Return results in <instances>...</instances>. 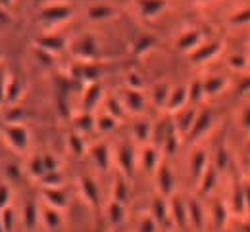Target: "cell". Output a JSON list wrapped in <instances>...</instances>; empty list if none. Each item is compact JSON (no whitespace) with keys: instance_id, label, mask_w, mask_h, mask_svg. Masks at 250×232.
Segmentation results:
<instances>
[{"instance_id":"6da1fadb","label":"cell","mask_w":250,"mask_h":232,"mask_svg":"<svg viewBox=\"0 0 250 232\" xmlns=\"http://www.w3.org/2000/svg\"><path fill=\"white\" fill-rule=\"evenodd\" d=\"M0 133H2L4 140L8 142V146L12 150H16L20 154L27 150V146H29V133H27V129L21 123H6L0 129Z\"/></svg>"},{"instance_id":"7a4b0ae2","label":"cell","mask_w":250,"mask_h":232,"mask_svg":"<svg viewBox=\"0 0 250 232\" xmlns=\"http://www.w3.org/2000/svg\"><path fill=\"white\" fill-rule=\"evenodd\" d=\"M73 14V8L69 4H63V2H56V4H48L41 10V21L48 23V25H58L63 23L71 18Z\"/></svg>"},{"instance_id":"3957f363","label":"cell","mask_w":250,"mask_h":232,"mask_svg":"<svg viewBox=\"0 0 250 232\" xmlns=\"http://www.w3.org/2000/svg\"><path fill=\"white\" fill-rule=\"evenodd\" d=\"M122 104H124L125 109H129L133 113H143L145 111V106H146V100H145L141 90L127 89L124 94H122Z\"/></svg>"},{"instance_id":"277c9868","label":"cell","mask_w":250,"mask_h":232,"mask_svg":"<svg viewBox=\"0 0 250 232\" xmlns=\"http://www.w3.org/2000/svg\"><path fill=\"white\" fill-rule=\"evenodd\" d=\"M202 40H204V36H202V33L198 29H190V31H185L177 38V48L181 52H188L190 54V52H194L202 44Z\"/></svg>"},{"instance_id":"5b68a950","label":"cell","mask_w":250,"mask_h":232,"mask_svg":"<svg viewBox=\"0 0 250 232\" xmlns=\"http://www.w3.org/2000/svg\"><path fill=\"white\" fill-rule=\"evenodd\" d=\"M212 123H214V115H212L210 111H200V113L196 115V119H194V125H192L188 136H190L192 140H198L200 136H204V134L212 129Z\"/></svg>"},{"instance_id":"8992f818","label":"cell","mask_w":250,"mask_h":232,"mask_svg":"<svg viewBox=\"0 0 250 232\" xmlns=\"http://www.w3.org/2000/svg\"><path fill=\"white\" fill-rule=\"evenodd\" d=\"M188 102H190L188 100V89H185V87H175L169 92V100H167L166 109L171 111V113H177V111H181L187 106Z\"/></svg>"},{"instance_id":"52a82bcc","label":"cell","mask_w":250,"mask_h":232,"mask_svg":"<svg viewBox=\"0 0 250 232\" xmlns=\"http://www.w3.org/2000/svg\"><path fill=\"white\" fill-rule=\"evenodd\" d=\"M221 52V44L219 42H210V44H200L194 52H190V58L194 60V64H206L210 60H214Z\"/></svg>"},{"instance_id":"ba28073f","label":"cell","mask_w":250,"mask_h":232,"mask_svg":"<svg viewBox=\"0 0 250 232\" xmlns=\"http://www.w3.org/2000/svg\"><path fill=\"white\" fill-rule=\"evenodd\" d=\"M156 178H158V188L164 196H169L173 190H175V177L171 173V169L167 165H160L156 171Z\"/></svg>"},{"instance_id":"9c48e42d","label":"cell","mask_w":250,"mask_h":232,"mask_svg":"<svg viewBox=\"0 0 250 232\" xmlns=\"http://www.w3.org/2000/svg\"><path fill=\"white\" fill-rule=\"evenodd\" d=\"M167 6V0H137V8H139V14L143 18H156L160 16Z\"/></svg>"},{"instance_id":"30bf717a","label":"cell","mask_w":250,"mask_h":232,"mask_svg":"<svg viewBox=\"0 0 250 232\" xmlns=\"http://www.w3.org/2000/svg\"><path fill=\"white\" fill-rule=\"evenodd\" d=\"M73 52H75V56L79 58V60H93L94 56H96V42H94L93 36H81L77 42H75V46H73Z\"/></svg>"},{"instance_id":"8fae6325","label":"cell","mask_w":250,"mask_h":232,"mask_svg":"<svg viewBox=\"0 0 250 232\" xmlns=\"http://www.w3.org/2000/svg\"><path fill=\"white\" fill-rule=\"evenodd\" d=\"M37 46H39L42 52H46V54L52 56V54L62 52L65 42H63V38L60 35H44V36H41V38L37 40Z\"/></svg>"},{"instance_id":"7c38bea8","label":"cell","mask_w":250,"mask_h":232,"mask_svg":"<svg viewBox=\"0 0 250 232\" xmlns=\"http://www.w3.org/2000/svg\"><path fill=\"white\" fill-rule=\"evenodd\" d=\"M116 16H118V10L108 6V4H94L87 10V18L91 21H108Z\"/></svg>"},{"instance_id":"4fadbf2b","label":"cell","mask_w":250,"mask_h":232,"mask_svg":"<svg viewBox=\"0 0 250 232\" xmlns=\"http://www.w3.org/2000/svg\"><path fill=\"white\" fill-rule=\"evenodd\" d=\"M41 219H42V223L46 225V229H50V231H56V229H60V225H62L60 209H56V207H52V205H44V207L41 209Z\"/></svg>"},{"instance_id":"5bb4252c","label":"cell","mask_w":250,"mask_h":232,"mask_svg":"<svg viewBox=\"0 0 250 232\" xmlns=\"http://www.w3.org/2000/svg\"><path fill=\"white\" fill-rule=\"evenodd\" d=\"M42 198L46 201V205H52L56 209H63L67 205V198H65V192L62 188H44Z\"/></svg>"},{"instance_id":"9a60e30c","label":"cell","mask_w":250,"mask_h":232,"mask_svg":"<svg viewBox=\"0 0 250 232\" xmlns=\"http://www.w3.org/2000/svg\"><path fill=\"white\" fill-rule=\"evenodd\" d=\"M206 169H208V156H206V152H202V150L192 152V158H190V173H192V177L200 178L206 173Z\"/></svg>"},{"instance_id":"2e32d148","label":"cell","mask_w":250,"mask_h":232,"mask_svg":"<svg viewBox=\"0 0 250 232\" xmlns=\"http://www.w3.org/2000/svg\"><path fill=\"white\" fill-rule=\"evenodd\" d=\"M79 188H81L83 198L87 199L91 205H96V203H98V184L94 182L91 177H83V178L79 180Z\"/></svg>"},{"instance_id":"e0dca14e","label":"cell","mask_w":250,"mask_h":232,"mask_svg":"<svg viewBox=\"0 0 250 232\" xmlns=\"http://www.w3.org/2000/svg\"><path fill=\"white\" fill-rule=\"evenodd\" d=\"M179 115H177V123H175V129L177 131H181L183 134H188L190 133V129H192V125H194V119H196V111L194 109H181V111H177Z\"/></svg>"},{"instance_id":"ac0fdd59","label":"cell","mask_w":250,"mask_h":232,"mask_svg":"<svg viewBox=\"0 0 250 232\" xmlns=\"http://www.w3.org/2000/svg\"><path fill=\"white\" fill-rule=\"evenodd\" d=\"M169 211H171V219L179 225V227H185L188 223V209L187 203L179 201V198H175V201L169 203Z\"/></svg>"},{"instance_id":"d6986e66","label":"cell","mask_w":250,"mask_h":232,"mask_svg":"<svg viewBox=\"0 0 250 232\" xmlns=\"http://www.w3.org/2000/svg\"><path fill=\"white\" fill-rule=\"evenodd\" d=\"M100 100H102V89H100V85L91 83V85L87 87L85 94H83V106H85V109H89V111L94 109Z\"/></svg>"},{"instance_id":"ffe728a7","label":"cell","mask_w":250,"mask_h":232,"mask_svg":"<svg viewBox=\"0 0 250 232\" xmlns=\"http://www.w3.org/2000/svg\"><path fill=\"white\" fill-rule=\"evenodd\" d=\"M204 87V96H218L225 90L227 81L223 77H208L206 81H202Z\"/></svg>"},{"instance_id":"44dd1931","label":"cell","mask_w":250,"mask_h":232,"mask_svg":"<svg viewBox=\"0 0 250 232\" xmlns=\"http://www.w3.org/2000/svg\"><path fill=\"white\" fill-rule=\"evenodd\" d=\"M118 163H120V167L124 169L127 175L133 173V169H135V156H133V148L129 144H124L120 148V152H118Z\"/></svg>"},{"instance_id":"7402d4cb","label":"cell","mask_w":250,"mask_h":232,"mask_svg":"<svg viewBox=\"0 0 250 232\" xmlns=\"http://www.w3.org/2000/svg\"><path fill=\"white\" fill-rule=\"evenodd\" d=\"M39 219H41V207H39L35 201H29V203L23 207V225H25V229H27V231H33V229L37 227Z\"/></svg>"},{"instance_id":"603a6c76","label":"cell","mask_w":250,"mask_h":232,"mask_svg":"<svg viewBox=\"0 0 250 232\" xmlns=\"http://www.w3.org/2000/svg\"><path fill=\"white\" fill-rule=\"evenodd\" d=\"M152 217L158 225H164L169 217H171V211H169V205L164 201L162 198H156L152 201Z\"/></svg>"},{"instance_id":"cb8c5ba5","label":"cell","mask_w":250,"mask_h":232,"mask_svg":"<svg viewBox=\"0 0 250 232\" xmlns=\"http://www.w3.org/2000/svg\"><path fill=\"white\" fill-rule=\"evenodd\" d=\"M91 156H93L94 163L100 167L102 171L108 169V165H110V152H108V148H106L104 144L94 146L93 150H91Z\"/></svg>"},{"instance_id":"d4e9b609","label":"cell","mask_w":250,"mask_h":232,"mask_svg":"<svg viewBox=\"0 0 250 232\" xmlns=\"http://www.w3.org/2000/svg\"><path fill=\"white\" fill-rule=\"evenodd\" d=\"M143 165L150 173L158 171V167H160V154H158L156 148H145V152H143Z\"/></svg>"},{"instance_id":"484cf974","label":"cell","mask_w":250,"mask_h":232,"mask_svg":"<svg viewBox=\"0 0 250 232\" xmlns=\"http://www.w3.org/2000/svg\"><path fill=\"white\" fill-rule=\"evenodd\" d=\"M21 90H23L21 83L18 79L10 77L8 79V87H6V104H16L18 100L21 98Z\"/></svg>"},{"instance_id":"4316f807","label":"cell","mask_w":250,"mask_h":232,"mask_svg":"<svg viewBox=\"0 0 250 232\" xmlns=\"http://www.w3.org/2000/svg\"><path fill=\"white\" fill-rule=\"evenodd\" d=\"M169 92H171V89L167 87V85H156L154 89H152V102L156 104L158 107H166L167 106V100H169Z\"/></svg>"},{"instance_id":"83f0119b","label":"cell","mask_w":250,"mask_h":232,"mask_svg":"<svg viewBox=\"0 0 250 232\" xmlns=\"http://www.w3.org/2000/svg\"><path fill=\"white\" fill-rule=\"evenodd\" d=\"M108 217H110V221L114 223V225H120L122 221L125 219V205L122 201H112L110 203V207H108Z\"/></svg>"},{"instance_id":"f1b7e54d","label":"cell","mask_w":250,"mask_h":232,"mask_svg":"<svg viewBox=\"0 0 250 232\" xmlns=\"http://www.w3.org/2000/svg\"><path fill=\"white\" fill-rule=\"evenodd\" d=\"M187 209H188V221H190V223H192L196 229H200V227H202V223H204V217H202V207H200L196 201H188Z\"/></svg>"},{"instance_id":"f546056e","label":"cell","mask_w":250,"mask_h":232,"mask_svg":"<svg viewBox=\"0 0 250 232\" xmlns=\"http://www.w3.org/2000/svg\"><path fill=\"white\" fill-rule=\"evenodd\" d=\"M96 127H98L100 133H110V131H114V129L118 127V119L106 111L104 115H100V117L96 119Z\"/></svg>"},{"instance_id":"4dcf8cb0","label":"cell","mask_w":250,"mask_h":232,"mask_svg":"<svg viewBox=\"0 0 250 232\" xmlns=\"http://www.w3.org/2000/svg\"><path fill=\"white\" fill-rule=\"evenodd\" d=\"M133 134H135L137 140L146 142V140L150 138V134H152V127H150L148 121H139V123H135V127H133Z\"/></svg>"},{"instance_id":"1f68e13d","label":"cell","mask_w":250,"mask_h":232,"mask_svg":"<svg viewBox=\"0 0 250 232\" xmlns=\"http://www.w3.org/2000/svg\"><path fill=\"white\" fill-rule=\"evenodd\" d=\"M0 221H2V227L6 232H14L16 229V213L12 207H6L0 211Z\"/></svg>"},{"instance_id":"d6a6232c","label":"cell","mask_w":250,"mask_h":232,"mask_svg":"<svg viewBox=\"0 0 250 232\" xmlns=\"http://www.w3.org/2000/svg\"><path fill=\"white\" fill-rule=\"evenodd\" d=\"M29 175L35 177V178H42L46 175V169H44V161H42V156H37L29 161V167H27Z\"/></svg>"},{"instance_id":"836d02e7","label":"cell","mask_w":250,"mask_h":232,"mask_svg":"<svg viewBox=\"0 0 250 232\" xmlns=\"http://www.w3.org/2000/svg\"><path fill=\"white\" fill-rule=\"evenodd\" d=\"M41 180H42V186L44 188H62V175H60V171L46 173Z\"/></svg>"},{"instance_id":"e575fe53","label":"cell","mask_w":250,"mask_h":232,"mask_svg":"<svg viewBox=\"0 0 250 232\" xmlns=\"http://www.w3.org/2000/svg\"><path fill=\"white\" fill-rule=\"evenodd\" d=\"M154 46V36H150V35H145V36H141L137 42H135V54H145V52H148L150 48Z\"/></svg>"},{"instance_id":"d590c367","label":"cell","mask_w":250,"mask_h":232,"mask_svg":"<svg viewBox=\"0 0 250 232\" xmlns=\"http://www.w3.org/2000/svg\"><path fill=\"white\" fill-rule=\"evenodd\" d=\"M229 23H231V25H247V23H250V6L239 10V12H235V14L229 18Z\"/></svg>"},{"instance_id":"8d00e7d4","label":"cell","mask_w":250,"mask_h":232,"mask_svg":"<svg viewBox=\"0 0 250 232\" xmlns=\"http://www.w3.org/2000/svg\"><path fill=\"white\" fill-rule=\"evenodd\" d=\"M227 64H229L231 69H235V71H245L249 67V58L247 56H241V54H233V56H229Z\"/></svg>"},{"instance_id":"74e56055","label":"cell","mask_w":250,"mask_h":232,"mask_svg":"<svg viewBox=\"0 0 250 232\" xmlns=\"http://www.w3.org/2000/svg\"><path fill=\"white\" fill-rule=\"evenodd\" d=\"M202 98H204V87H202V81H196L188 89V100L194 102V104H198Z\"/></svg>"},{"instance_id":"f35d334b","label":"cell","mask_w":250,"mask_h":232,"mask_svg":"<svg viewBox=\"0 0 250 232\" xmlns=\"http://www.w3.org/2000/svg\"><path fill=\"white\" fill-rule=\"evenodd\" d=\"M75 127H77V131L85 133V131H89V129L94 127V119L89 113H83V115H79V117L75 119Z\"/></svg>"},{"instance_id":"ab89813d","label":"cell","mask_w":250,"mask_h":232,"mask_svg":"<svg viewBox=\"0 0 250 232\" xmlns=\"http://www.w3.org/2000/svg\"><path fill=\"white\" fill-rule=\"evenodd\" d=\"M124 104L122 102H118V100H108V104H106V111L110 113V115H114L116 119H122L124 117Z\"/></svg>"},{"instance_id":"60d3db41","label":"cell","mask_w":250,"mask_h":232,"mask_svg":"<svg viewBox=\"0 0 250 232\" xmlns=\"http://www.w3.org/2000/svg\"><path fill=\"white\" fill-rule=\"evenodd\" d=\"M10 199H12V190L8 184H2L0 182V211L10 207Z\"/></svg>"},{"instance_id":"b9f144b4","label":"cell","mask_w":250,"mask_h":232,"mask_svg":"<svg viewBox=\"0 0 250 232\" xmlns=\"http://www.w3.org/2000/svg\"><path fill=\"white\" fill-rule=\"evenodd\" d=\"M8 73H6V69L0 66V106L6 102V87H8Z\"/></svg>"},{"instance_id":"7bdbcfd3","label":"cell","mask_w":250,"mask_h":232,"mask_svg":"<svg viewBox=\"0 0 250 232\" xmlns=\"http://www.w3.org/2000/svg\"><path fill=\"white\" fill-rule=\"evenodd\" d=\"M158 227V223L154 221V217L150 215V217H145L143 221H141V229L139 231L141 232H154Z\"/></svg>"},{"instance_id":"ee69618b","label":"cell","mask_w":250,"mask_h":232,"mask_svg":"<svg viewBox=\"0 0 250 232\" xmlns=\"http://www.w3.org/2000/svg\"><path fill=\"white\" fill-rule=\"evenodd\" d=\"M42 161H44V169H46V173H54V171H60L58 169V161L50 156V154H46V156H42Z\"/></svg>"},{"instance_id":"f6af8a7d","label":"cell","mask_w":250,"mask_h":232,"mask_svg":"<svg viewBox=\"0 0 250 232\" xmlns=\"http://www.w3.org/2000/svg\"><path fill=\"white\" fill-rule=\"evenodd\" d=\"M125 194H127V184H125L124 180H120L118 184H116V194H114V199L116 201H125Z\"/></svg>"},{"instance_id":"bcb514c9","label":"cell","mask_w":250,"mask_h":232,"mask_svg":"<svg viewBox=\"0 0 250 232\" xmlns=\"http://www.w3.org/2000/svg\"><path fill=\"white\" fill-rule=\"evenodd\" d=\"M127 87H129V89H135V90H141L143 81L139 79V75H137V73H131V75L127 77Z\"/></svg>"},{"instance_id":"7dc6e473","label":"cell","mask_w":250,"mask_h":232,"mask_svg":"<svg viewBox=\"0 0 250 232\" xmlns=\"http://www.w3.org/2000/svg\"><path fill=\"white\" fill-rule=\"evenodd\" d=\"M219 156H218V169H225V167H227V163H229V158H227V150H223V148H221V150H219L218 152Z\"/></svg>"},{"instance_id":"c3c4849f","label":"cell","mask_w":250,"mask_h":232,"mask_svg":"<svg viewBox=\"0 0 250 232\" xmlns=\"http://www.w3.org/2000/svg\"><path fill=\"white\" fill-rule=\"evenodd\" d=\"M241 125H243V129L250 131V106L241 113Z\"/></svg>"},{"instance_id":"681fc988","label":"cell","mask_w":250,"mask_h":232,"mask_svg":"<svg viewBox=\"0 0 250 232\" xmlns=\"http://www.w3.org/2000/svg\"><path fill=\"white\" fill-rule=\"evenodd\" d=\"M69 144H73V148H75L77 154L83 152V140H81L79 136H71V138H69Z\"/></svg>"},{"instance_id":"f907efd6","label":"cell","mask_w":250,"mask_h":232,"mask_svg":"<svg viewBox=\"0 0 250 232\" xmlns=\"http://www.w3.org/2000/svg\"><path fill=\"white\" fill-rule=\"evenodd\" d=\"M10 21H12V18H10V14H8V8H2V6H0V27L6 25V23H10Z\"/></svg>"},{"instance_id":"816d5d0a","label":"cell","mask_w":250,"mask_h":232,"mask_svg":"<svg viewBox=\"0 0 250 232\" xmlns=\"http://www.w3.org/2000/svg\"><path fill=\"white\" fill-rule=\"evenodd\" d=\"M12 4H14V0H0V6L2 8H10Z\"/></svg>"},{"instance_id":"f5cc1de1","label":"cell","mask_w":250,"mask_h":232,"mask_svg":"<svg viewBox=\"0 0 250 232\" xmlns=\"http://www.w3.org/2000/svg\"><path fill=\"white\" fill-rule=\"evenodd\" d=\"M0 232H6L4 231V227H2V221H0Z\"/></svg>"}]
</instances>
